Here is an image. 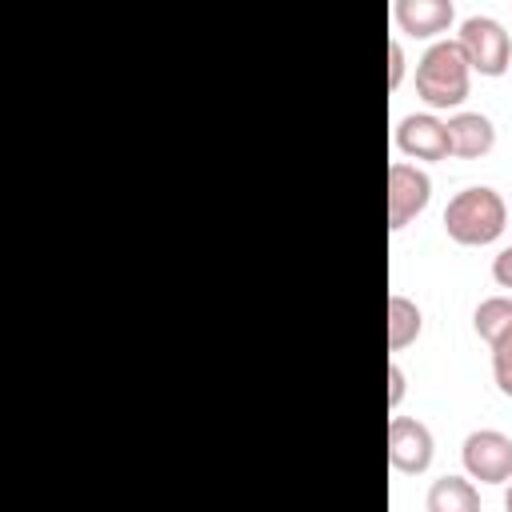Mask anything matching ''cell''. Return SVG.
<instances>
[{"instance_id": "cell-14", "label": "cell", "mask_w": 512, "mask_h": 512, "mask_svg": "<svg viewBox=\"0 0 512 512\" xmlns=\"http://www.w3.org/2000/svg\"><path fill=\"white\" fill-rule=\"evenodd\" d=\"M492 280H496L500 288H512V248L496 252V260H492Z\"/></svg>"}, {"instance_id": "cell-8", "label": "cell", "mask_w": 512, "mask_h": 512, "mask_svg": "<svg viewBox=\"0 0 512 512\" xmlns=\"http://www.w3.org/2000/svg\"><path fill=\"white\" fill-rule=\"evenodd\" d=\"M444 128H448V152L460 160H480L496 144V128L484 112H452Z\"/></svg>"}, {"instance_id": "cell-9", "label": "cell", "mask_w": 512, "mask_h": 512, "mask_svg": "<svg viewBox=\"0 0 512 512\" xmlns=\"http://www.w3.org/2000/svg\"><path fill=\"white\" fill-rule=\"evenodd\" d=\"M452 20H456L452 0H396V24L408 36H420V40L440 36L452 28Z\"/></svg>"}, {"instance_id": "cell-1", "label": "cell", "mask_w": 512, "mask_h": 512, "mask_svg": "<svg viewBox=\"0 0 512 512\" xmlns=\"http://www.w3.org/2000/svg\"><path fill=\"white\" fill-rule=\"evenodd\" d=\"M504 224H508V204H504V196H500L496 188H488V184L460 188V192L448 200V208H444V232H448L456 244H468V248L500 240Z\"/></svg>"}, {"instance_id": "cell-11", "label": "cell", "mask_w": 512, "mask_h": 512, "mask_svg": "<svg viewBox=\"0 0 512 512\" xmlns=\"http://www.w3.org/2000/svg\"><path fill=\"white\" fill-rule=\"evenodd\" d=\"M420 328H424V316H420L416 300L392 292V296H388V348H392V352L408 348V344L420 336Z\"/></svg>"}, {"instance_id": "cell-6", "label": "cell", "mask_w": 512, "mask_h": 512, "mask_svg": "<svg viewBox=\"0 0 512 512\" xmlns=\"http://www.w3.org/2000/svg\"><path fill=\"white\" fill-rule=\"evenodd\" d=\"M432 448L436 444H432V432L424 420H416V416L388 420V464L396 472H408V476L424 472L432 464Z\"/></svg>"}, {"instance_id": "cell-3", "label": "cell", "mask_w": 512, "mask_h": 512, "mask_svg": "<svg viewBox=\"0 0 512 512\" xmlns=\"http://www.w3.org/2000/svg\"><path fill=\"white\" fill-rule=\"evenodd\" d=\"M456 44H460L468 68H476L480 76H500L512 64V40L496 16H464Z\"/></svg>"}, {"instance_id": "cell-16", "label": "cell", "mask_w": 512, "mask_h": 512, "mask_svg": "<svg viewBox=\"0 0 512 512\" xmlns=\"http://www.w3.org/2000/svg\"><path fill=\"white\" fill-rule=\"evenodd\" d=\"M388 60H392V64H388V88H396L400 76H404V48H400L396 40L388 44Z\"/></svg>"}, {"instance_id": "cell-15", "label": "cell", "mask_w": 512, "mask_h": 512, "mask_svg": "<svg viewBox=\"0 0 512 512\" xmlns=\"http://www.w3.org/2000/svg\"><path fill=\"white\" fill-rule=\"evenodd\" d=\"M404 372H400V364H388V408H396L400 400H404Z\"/></svg>"}, {"instance_id": "cell-4", "label": "cell", "mask_w": 512, "mask_h": 512, "mask_svg": "<svg viewBox=\"0 0 512 512\" xmlns=\"http://www.w3.org/2000/svg\"><path fill=\"white\" fill-rule=\"evenodd\" d=\"M464 472L480 484H508L512 480V436L496 428H476L464 436Z\"/></svg>"}, {"instance_id": "cell-5", "label": "cell", "mask_w": 512, "mask_h": 512, "mask_svg": "<svg viewBox=\"0 0 512 512\" xmlns=\"http://www.w3.org/2000/svg\"><path fill=\"white\" fill-rule=\"evenodd\" d=\"M432 200V180L424 168L408 164V160H392L388 164V228L400 232L408 228V220H416Z\"/></svg>"}, {"instance_id": "cell-10", "label": "cell", "mask_w": 512, "mask_h": 512, "mask_svg": "<svg viewBox=\"0 0 512 512\" xmlns=\"http://www.w3.org/2000/svg\"><path fill=\"white\" fill-rule=\"evenodd\" d=\"M428 512H480V492L464 476H440L428 488Z\"/></svg>"}, {"instance_id": "cell-17", "label": "cell", "mask_w": 512, "mask_h": 512, "mask_svg": "<svg viewBox=\"0 0 512 512\" xmlns=\"http://www.w3.org/2000/svg\"><path fill=\"white\" fill-rule=\"evenodd\" d=\"M504 512H512V480H508V492H504Z\"/></svg>"}, {"instance_id": "cell-2", "label": "cell", "mask_w": 512, "mask_h": 512, "mask_svg": "<svg viewBox=\"0 0 512 512\" xmlns=\"http://www.w3.org/2000/svg\"><path fill=\"white\" fill-rule=\"evenodd\" d=\"M468 60L456 40H432L416 60V96L428 108H456L468 96Z\"/></svg>"}, {"instance_id": "cell-12", "label": "cell", "mask_w": 512, "mask_h": 512, "mask_svg": "<svg viewBox=\"0 0 512 512\" xmlns=\"http://www.w3.org/2000/svg\"><path fill=\"white\" fill-rule=\"evenodd\" d=\"M472 328L492 348L504 332H512V296H488V300H480L476 312H472Z\"/></svg>"}, {"instance_id": "cell-7", "label": "cell", "mask_w": 512, "mask_h": 512, "mask_svg": "<svg viewBox=\"0 0 512 512\" xmlns=\"http://www.w3.org/2000/svg\"><path fill=\"white\" fill-rule=\"evenodd\" d=\"M396 148L412 160H448V128L432 112H412L396 124Z\"/></svg>"}, {"instance_id": "cell-13", "label": "cell", "mask_w": 512, "mask_h": 512, "mask_svg": "<svg viewBox=\"0 0 512 512\" xmlns=\"http://www.w3.org/2000/svg\"><path fill=\"white\" fill-rule=\"evenodd\" d=\"M492 376H496L500 392L512 396V332H504V336L492 344Z\"/></svg>"}]
</instances>
